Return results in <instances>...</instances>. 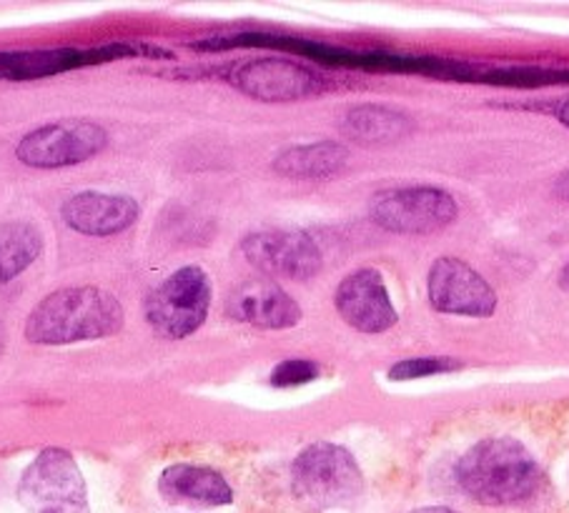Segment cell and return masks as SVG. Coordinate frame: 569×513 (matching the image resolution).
Segmentation results:
<instances>
[{
  "instance_id": "obj_1",
  "label": "cell",
  "mask_w": 569,
  "mask_h": 513,
  "mask_svg": "<svg viewBox=\"0 0 569 513\" xmlns=\"http://www.w3.org/2000/svg\"><path fill=\"white\" fill-rule=\"evenodd\" d=\"M126 313L113 293L73 285L48 293L26 321V339L38 346H71L98 341L123 329Z\"/></svg>"
},
{
  "instance_id": "obj_2",
  "label": "cell",
  "mask_w": 569,
  "mask_h": 513,
  "mask_svg": "<svg viewBox=\"0 0 569 513\" xmlns=\"http://www.w3.org/2000/svg\"><path fill=\"white\" fill-rule=\"evenodd\" d=\"M457 481L469 499L485 506H512L542 486V469L517 439H485L457 463Z\"/></svg>"
},
{
  "instance_id": "obj_3",
  "label": "cell",
  "mask_w": 569,
  "mask_h": 513,
  "mask_svg": "<svg viewBox=\"0 0 569 513\" xmlns=\"http://www.w3.org/2000/svg\"><path fill=\"white\" fill-rule=\"evenodd\" d=\"M291 486L311 509H339L359 499L365 473L345 446L317 441L293 459Z\"/></svg>"
},
{
  "instance_id": "obj_4",
  "label": "cell",
  "mask_w": 569,
  "mask_h": 513,
  "mask_svg": "<svg viewBox=\"0 0 569 513\" xmlns=\"http://www.w3.org/2000/svg\"><path fill=\"white\" fill-rule=\"evenodd\" d=\"M26 513H91L88 489L76 459L66 449H43L18 481Z\"/></svg>"
},
{
  "instance_id": "obj_5",
  "label": "cell",
  "mask_w": 569,
  "mask_h": 513,
  "mask_svg": "<svg viewBox=\"0 0 569 513\" xmlns=\"http://www.w3.org/2000/svg\"><path fill=\"white\" fill-rule=\"evenodd\" d=\"M211 309V281L199 265L171 273L146 299V321L163 339L179 341L203 325Z\"/></svg>"
},
{
  "instance_id": "obj_6",
  "label": "cell",
  "mask_w": 569,
  "mask_h": 513,
  "mask_svg": "<svg viewBox=\"0 0 569 513\" xmlns=\"http://www.w3.org/2000/svg\"><path fill=\"white\" fill-rule=\"evenodd\" d=\"M457 201L447 191L431 185L381 191L371 199L369 215L379 229L389 233H437L457 219Z\"/></svg>"
},
{
  "instance_id": "obj_7",
  "label": "cell",
  "mask_w": 569,
  "mask_h": 513,
  "mask_svg": "<svg viewBox=\"0 0 569 513\" xmlns=\"http://www.w3.org/2000/svg\"><path fill=\"white\" fill-rule=\"evenodd\" d=\"M108 133L91 121H56L36 128L16 148L18 161L31 168H66L98 155Z\"/></svg>"
},
{
  "instance_id": "obj_8",
  "label": "cell",
  "mask_w": 569,
  "mask_h": 513,
  "mask_svg": "<svg viewBox=\"0 0 569 513\" xmlns=\"http://www.w3.org/2000/svg\"><path fill=\"white\" fill-rule=\"evenodd\" d=\"M247 261L269 279L309 281L321 271V251L301 231H259L243 239Z\"/></svg>"
},
{
  "instance_id": "obj_9",
  "label": "cell",
  "mask_w": 569,
  "mask_h": 513,
  "mask_svg": "<svg viewBox=\"0 0 569 513\" xmlns=\"http://www.w3.org/2000/svg\"><path fill=\"white\" fill-rule=\"evenodd\" d=\"M427 293L431 309L449 315L489 319L497 311V293L472 265L459 259H437L429 269Z\"/></svg>"
},
{
  "instance_id": "obj_10",
  "label": "cell",
  "mask_w": 569,
  "mask_h": 513,
  "mask_svg": "<svg viewBox=\"0 0 569 513\" xmlns=\"http://www.w3.org/2000/svg\"><path fill=\"white\" fill-rule=\"evenodd\" d=\"M229 81L263 103H289L301 98L317 95L323 91V81L319 73L297 61H283V58H259L233 68Z\"/></svg>"
},
{
  "instance_id": "obj_11",
  "label": "cell",
  "mask_w": 569,
  "mask_h": 513,
  "mask_svg": "<svg viewBox=\"0 0 569 513\" xmlns=\"http://www.w3.org/2000/svg\"><path fill=\"white\" fill-rule=\"evenodd\" d=\"M333 305H337L341 319L361 333H385L399 321L387 283L375 269L349 273L339 283Z\"/></svg>"
},
{
  "instance_id": "obj_12",
  "label": "cell",
  "mask_w": 569,
  "mask_h": 513,
  "mask_svg": "<svg viewBox=\"0 0 569 513\" xmlns=\"http://www.w3.org/2000/svg\"><path fill=\"white\" fill-rule=\"evenodd\" d=\"M141 53L139 46L111 43L93 48V51H78V48H53V51H21L0 53V81H36V78L76 71L83 66L108 63L116 58H129Z\"/></svg>"
},
{
  "instance_id": "obj_13",
  "label": "cell",
  "mask_w": 569,
  "mask_h": 513,
  "mask_svg": "<svg viewBox=\"0 0 569 513\" xmlns=\"http://www.w3.org/2000/svg\"><path fill=\"white\" fill-rule=\"evenodd\" d=\"M226 313L257 329L283 331L301 323V305L271 279H249L231 291Z\"/></svg>"
},
{
  "instance_id": "obj_14",
  "label": "cell",
  "mask_w": 569,
  "mask_h": 513,
  "mask_svg": "<svg viewBox=\"0 0 569 513\" xmlns=\"http://www.w3.org/2000/svg\"><path fill=\"white\" fill-rule=\"evenodd\" d=\"M63 221L71 231L83 235H116L139 221L141 205L131 195H111L83 191L63 203Z\"/></svg>"
},
{
  "instance_id": "obj_15",
  "label": "cell",
  "mask_w": 569,
  "mask_h": 513,
  "mask_svg": "<svg viewBox=\"0 0 569 513\" xmlns=\"http://www.w3.org/2000/svg\"><path fill=\"white\" fill-rule=\"evenodd\" d=\"M161 496L169 503L183 506H229L233 491L219 471L193 466V463H173L159 479Z\"/></svg>"
},
{
  "instance_id": "obj_16",
  "label": "cell",
  "mask_w": 569,
  "mask_h": 513,
  "mask_svg": "<svg viewBox=\"0 0 569 513\" xmlns=\"http://www.w3.org/2000/svg\"><path fill=\"white\" fill-rule=\"evenodd\" d=\"M349 163L347 145L333 141H319L309 145H297L283 151L277 161H273V171L283 179H299V181H321L331 179L339 171H345Z\"/></svg>"
},
{
  "instance_id": "obj_17",
  "label": "cell",
  "mask_w": 569,
  "mask_h": 513,
  "mask_svg": "<svg viewBox=\"0 0 569 513\" xmlns=\"http://www.w3.org/2000/svg\"><path fill=\"white\" fill-rule=\"evenodd\" d=\"M345 133L359 143H391L411 131L405 113L385 105H359L345 115Z\"/></svg>"
},
{
  "instance_id": "obj_18",
  "label": "cell",
  "mask_w": 569,
  "mask_h": 513,
  "mask_svg": "<svg viewBox=\"0 0 569 513\" xmlns=\"http://www.w3.org/2000/svg\"><path fill=\"white\" fill-rule=\"evenodd\" d=\"M43 253V235L28 221L0 223V285L11 283Z\"/></svg>"
},
{
  "instance_id": "obj_19",
  "label": "cell",
  "mask_w": 569,
  "mask_h": 513,
  "mask_svg": "<svg viewBox=\"0 0 569 513\" xmlns=\"http://www.w3.org/2000/svg\"><path fill=\"white\" fill-rule=\"evenodd\" d=\"M489 83L499 86H517V88H535L549 83H569L567 71H547V68H502L487 76Z\"/></svg>"
},
{
  "instance_id": "obj_20",
  "label": "cell",
  "mask_w": 569,
  "mask_h": 513,
  "mask_svg": "<svg viewBox=\"0 0 569 513\" xmlns=\"http://www.w3.org/2000/svg\"><path fill=\"white\" fill-rule=\"evenodd\" d=\"M459 369V361L455 359H407L399 361L395 369H389V379L391 381H415V379H425V376H435V373H447Z\"/></svg>"
},
{
  "instance_id": "obj_21",
  "label": "cell",
  "mask_w": 569,
  "mask_h": 513,
  "mask_svg": "<svg viewBox=\"0 0 569 513\" xmlns=\"http://www.w3.org/2000/svg\"><path fill=\"white\" fill-rule=\"evenodd\" d=\"M319 376V366L309 359H289L281 361L277 369L271 371V386L277 389H291V386H303Z\"/></svg>"
},
{
  "instance_id": "obj_22",
  "label": "cell",
  "mask_w": 569,
  "mask_h": 513,
  "mask_svg": "<svg viewBox=\"0 0 569 513\" xmlns=\"http://www.w3.org/2000/svg\"><path fill=\"white\" fill-rule=\"evenodd\" d=\"M411 513H459V511L447 509V506H429V509H417V511H411Z\"/></svg>"
},
{
  "instance_id": "obj_23",
  "label": "cell",
  "mask_w": 569,
  "mask_h": 513,
  "mask_svg": "<svg viewBox=\"0 0 569 513\" xmlns=\"http://www.w3.org/2000/svg\"><path fill=\"white\" fill-rule=\"evenodd\" d=\"M557 115H559V121H562V123L569 128V101H565L562 105H559Z\"/></svg>"
},
{
  "instance_id": "obj_24",
  "label": "cell",
  "mask_w": 569,
  "mask_h": 513,
  "mask_svg": "<svg viewBox=\"0 0 569 513\" xmlns=\"http://www.w3.org/2000/svg\"><path fill=\"white\" fill-rule=\"evenodd\" d=\"M559 285H562L565 291H569V263L562 269V273H559Z\"/></svg>"
},
{
  "instance_id": "obj_25",
  "label": "cell",
  "mask_w": 569,
  "mask_h": 513,
  "mask_svg": "<svg viewBox=\"0 0 569 513\" xmlns=\"http://www.w3.org/2000/svg\"><path fill=\"white\" fill-rule=\"evenodd\" d=\"M559 193H562L565 195V199L569 201V179L562 183V185H559Z\"/></svg>"
},
{
  "instance_id": "obj_26",
  "label": "cell",
  "mask_w": 569,
  "mask_h": 513,
  "mask_svg": "<svg viewBox=\"0 0 569 513\" xmlns=\"http://www.w3.org/2000/svg\"><path fill=\"white\" fill-rule=\"evenodd\" d=\"M0 351H3V341H0Z\"/></svg>"
}]
</instances>
